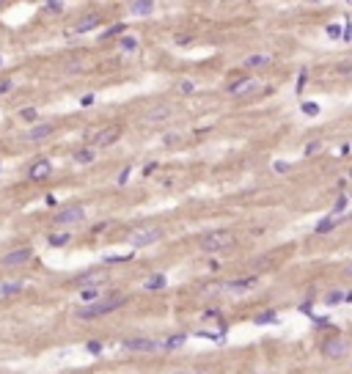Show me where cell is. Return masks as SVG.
<instances>
[{"instance_id":"obj_1","label":"cell","mask_w":352,"mask_h":374,"mask_svg":"<svg viewBox=\"0 0 352 374\" xmlns=\"http://www.w3.org/2000/svg\"><path fill=\"white\" fill-rule=\"evenodd\" d=\"M124 303H127V295H110V297H105V300H97V303H91V306L80 308V311H77V319H97V317H105V314H110V311H116V308H121Z\"/></svg>"},{"instance_id":"obj_2","label":"cell","mask_w":352,"mask_h":374,"mask_svg":"<svg viewBox=\"0 0 352 374\" xmlns=\"http://www.w3.org/2000/svg\"><path fill=\"white\" fill-rule=\"evenodd\" d=\"M160 237H162V231L157 226H140V229H132L127 234V242L132 248H146V245H154Z\"/></svg>"},{"instance_id":"obj_3","label":"cell","mask_w":352,"mask_h":374,"mask_svg":"<svg viewBox=\"0 0 352 374\" xmlns=\"http://www.w3.org/2000/svg\"><path fill=\"white\" fill-rule=\"evenodd\" d=\"M234 245V234L231 231H212L201 237V250L207 253H215V250H226Z\"/></svg>"},{"instance_id":"obj_4","label":"cell","mask_w":352,"mask_h":374,"mask_svg":"<svg viewBox=\"0 0 352 374\" xmlns=\"http://www.w3.org/2000/svg\"><path fill=\"white\" fill-rule=\"evenodd\" d=\"M347 352H349V341H347V338H341V336L327 338V341L322 344V355H325L327 360H338V358H344Z\"/></svg>"},{"instance_id":"obj_5","label":"cell","mask_w":352,"mask_h":374,"mask_svg":"<svg viewBox=\"0 0 352 374\" xmlns=\"http://www.w3.org/2000/svg\"><path fill=\"white\" fill-rule=\"evenodd\" d=\"M160 347L162 344L154 341V338H127L124 341V349H130V352H154Z\"/></svg>"},{"instance_id":"obj_6","label":"cell","mask_w":352,"mask_h":374,"mask_svg":"<svg viewBox=\"0 0 352 374\" xmlns=\"http://www.w3.org/2000/svg\"><path fill=\"white\" fill-rule=\"evenodd\" d=\"M31 256H33L31 248H17V250H11V253H6L3 259H0V264L3 267H17V264H25Z\"/></svg>"},{"instance_id":"obj_7","label":"cell","mask_w":352,"mask_h":374,"mask_svg":"<svg viewBox=\"0 0 352 374\" xmlns=\"http://www.w3.org/2000/svg\"><path fill=\"white\" fill-rule=\"evenodd\" d=\"M83 218H85L83 207H66V209H61V212L55 215V223L69 226V223H77V220H83Z\"/></svg>"},{"instance_id":"obj_8","label":"cell","mask_w":352,"mask_h":374,"mask_svg":"<svg viewBox=\"0 0 352 374\" xmlns=\"http://www.w3.org/2000/svg\"><path fill=\"white\" fill-rule=\"evenodd\" d=\"M121 135V130L119 127H108V130H102V132H97V138H94V149H102V146H110V143H116Z\"/></svg>"},{"instance_id":"obj_9","label":"cell","mask_w":352,"mask_h":374,"mask_svg":"<svg viewBox=\"0 0 352 374\" xmlns=\"http://www.w3.org/2000/svg\"><path fill=\"white\" fill-rule=\"evenodd\" d=\"M74 284H80V289H97V286L105 284V272L102 270H94V272H85V275H80Z\"/></svg>"},{"instance_id":"obj_10","label":"cell","mask_w":352,"mask_h":374,"mask_svg":"<svg viewBox=\"0 0 352 374\" xmlns=\"http://www.w3.org/2000/svg\"><path fill=\"white\" fill-rule=\"evenodd\" d=\"M50 135H52V124H36V127H31V130L25 132V140L28 143H39V140H44Z\"/></svg>"},{"instance_id":"obj_11","label":"cell","mask_w":352,"mask_h":374,"mask_svg":"<svg viewBox=\"0 0 352 374\" xmlns=\"http://www.w3.org/2000/svg\"><path fill=\"white\" fill-rule=\"evenodd\" d=\"M165 119H171V108H168V105L151 108L149 113L143 116V121H146V124H160V121H165Z\"/></svg>"},{"instance_id":"obj_12","label":"cell","mask_w":352,"mask_h":374,"mask_svg":"<svg viewBox=\"0 0 352 374\" xmlns=\"http://www.w3.org/2000/svg\"><path fill=\"white\" fill-rule=\"evenodd\" d=\"M349 218H352V215H349ZM349 218H344V215H341V218H338V215H330V218L319 220V223L314 226V231H316V234H327V231H333L336 226H341L344 220H349Z\"/></svg>"},{"instance_id":"obj_13","label":"cell","mask_w":352,"mask_h":374,"mask_svg":"<svg viewBox=\"0 0 352 374\" xmlns=\"http://www.w3.org/2000/svg\"><path fill=\"white\" fill-rule=\"evenodd\" d=\"M256 284H259V278H256V275H250V278L228 280V284H226V289H228V292H248V289H253Z\"/></svg>"},{"instance_id":"obj_14","label":"cell","mask_w":352,"mask_h":374,"mask_svg":"<svg viewBox=\"0 0 352 374\" xmlns=\"http://www.w3.org/2000/svg\"><path fill=\"white\" fill-rule=\"evenodd\" d=\"M256 80H239V83H234V85H228V94H234V97H239V94H250V91H256Z\"/></svg>"},{"instance_id":"obj_15","label":"cell","mask_w":352,"mask_h":374,"mask_svg":"<svg viewBox=\"0 0 352 374\" xmlns=\"http://www.w3.org/2000/svg\"><path fill=\"white\" fill-rule=\"evenodd\" d=\"M22 289H25V284H22V280H9V284H0V297H6V295H20Z\"/></svg>"},{"instance_id":"obj_16","label":"cell","mask_w":352,"mask_h":374,"mask_svg":"<svg viewBox=\"0 0 352 374\" xmlns=\"http://www.w3.org/2000/svg\"><path fill=\"white\" fill-rule=\"evenodd\" d=\"M130 11H132V17H146V14H151V11H154V3L140 0V3H132L130 6Z\"/></svg>"},{"instance_id":"obj_17","label":"cell","mask_w":352,"mask_h":374,"mask_svg":"<svg viewBox=\"0 0 352 374\" xmlns=\"http://www.w3.org/2000/svg\"><path fill=\"white\" fill-rule=\"evenodd\" d=\"M94 157H97V149H94V146H85V149H80L77 154H74V160L80 162V165H85V162H91Z\"/></svg>"},{"instance_id":"obj_18","label":"cell","mask_w":352,"mask_h":374,"mask_svg":"<svg viewBox=\"0 0 352 374\" xmlns=\"http://www.w3.org/2000/svg\"><path fill=\"white\" fill-rule=\"evenodd\" d=\"M270 63V55H248L245 58V66L248 69H259V66H267Z\"/></svg>"},{"instance_id":"obj_19","label":"cell","mask_w":352,"mask_h":374,"mask_svg":"<svg viewBox=\"0 0 352 374\" xmlns=\"http://www.w3.org/2000/svg\"><path fill=\"white\" fill-rule=\"evenodd\" d=\"M47 173H50V162H47V160L36 162V165L31 168V179H44Z\"/></svg>"},{"instance_id":"obj_20","label":"cell","mask_w":352,"mask_h":374,"mask_svg":"<svg viewBox=\"0 0 352 374\" xmlns=\"http://www.w3.org/2000/svg\"><path fill=\"white\" fill-rule=\"evenodd\" d=\"M185 341H187L185 336H171L162 341V349H179V347H185Z\"/></svg>"},{"instance_id":"obj_21","label":"cell","mask_w":352,"mask_h":374,"mask_svg":"<svg viewBox=\"0 0 352 374\" xmlns=\"http://www.w3.org/2000/svg\"><path fill=\"white\" fill-rule=\"evenodd\" d=\"M94 28H99V17H88L85 22H80L77 33H88V31H94Z\"/></svg>"},{"instance_id":"obj_22","label":"cell","mask_w":352,"mask_h":374,"mask_svg":"<svg viewBox=\"0 0 352 374\" xmlns=\"http://www.w3.org/2000/svg\"><path fill=\"white\" fill-rule=\"evenodd\" d=\"M338 303H344V292H341V289L330 292V295L325 297V306H338Z\"/></svg>"},{"instance_id":"obj_23","label":"cell","mask_w":352,"mask_h":374,"mask_svg":"<svg viewBox=\"0 0 352 374\" xmlns=\"http://www.w3.org/2000/svg\"><path fill=\"white\" fill-rule=\"evenodd\" d=\"M300 110H303V113H306V116H319V102H303L300 105Z\"/></svg>"},{"instance_id":"obj_24","label":"cell","mask_w":352,"mask_h":374,"mask_svg":"<svg viewBox=\"0 0 352 374\" xmlns=\"http://www.w3.org/2000/svg\"><path fill=\"white\" fill-rule=\"evenodd\" d=\"M69 239H72V237H69V231H66V234H52V237H50V245H52V248H61V245L69 242Z\"/></svg>"},{"instance_id":"obj_25","label":"cell","mask_w":352,"mask_h":374,"mask_svg":"<svg viewBox=\"0 0 352 374\" xmlns=\"http://www.w3.org/2000/svg\"><path fill=\"white\" fill-rule=\"evenodd\" d=\"M165 286V275H151L146 280V289H162Z\"/></svg>"},{"instance_id":"obj_26","label":"cell","mask_w":352,"mask_h":374,"mask_svg":"<svg viewBox=\"0 0 352 374\" xmlns=\"http://www.w3.org/2000/svg\"><path fill=\"white\" fill-rule=\"evenodd\" d=\"M256 325H267V322H278V317H275V311H264V314H259V317L253 319Z\"/></svg>"},{"instance_id":"obj_27","label":"cell","mask_w":352,"mask_h":374,"mask_svg":"<svg viewBox=\"0 0 352 374\" xmlns=\"http://www.w3.org/2000/svg\"><path fill=\"white\" fill-rule=\"evenodd\" d=\"M347 201H349L347 196H338L336 204H333V215H344V209H347Z\"/></svg>"},{"instance_id":"obj_28","label":"cell","mask_w":352,"mask_h":374,"mask_svg":"<svg viewBox=\"0 0 352 374\" xmlns=\"http://www.w3.org/2000/svg\"><path fill=\"white\" fill-rule=\"evenodd\" d=\"M119 47H121V50H135V47H138V39H135V36H121Z\"/></svg>"},{"instance_id":"obj_29","label":"cell","mask_w":352,"mask_h":374,"mask_svg":"<svg viewBox=\"0 0 352 374\" xmlns=\"http://www.w3.org/2000/svg\"><path fill=\"white\" fill-rule=\"evenodd\" d=\"M336 72L341 74V77H352V61H341L336 66Z\"/></svg>"},{"instance_id":"obj_30","label":"cell","mask_w":352,"mask_h":374,"mask_svg":"<svg viewBox=\"0 0 352 374\" xmlns=\"http://www.w3.org/2000/svg\"><path fill=\"white\" fill-rule=\"evenodd\" d=\"M132 256L130 253H113V256H105V261H108V264H119V261H130Z\"/></svg>"},{"instance_id":"obj_31","label":"cell","mask_w":352,"mask_h":374,"mask_svg":"<svg viewBox=\"0 0 352 374\" xmlns=\"http://www.w3.org/2000/svg\"><path fill=\"white\" fill-rule=\"evenodd\" d=\"M179 91H182V94H193V91H196V83H193V80H182V83H179Z\"/></svg>"},{"instance_id":"obj_32","label":"cell","mask_w":352,"mask_h":374,"mask_svg":"<svg viewBox=\"0 0 352 374\" xmlns=\"http://www.w3.org/2000/svg\"><path fill=\"white\" fill-rule=\"evenodd\" d=\"M80 297H83L85 303H94L97 300V289H80Z\"/></svg>"},{"instance_id":"obj_33","label":"cell","mask_w":352,"mask_h":374,"mask_svg":"<svg viewBox=\"0 0 352 374\" xmlns=\"http://www.w3.org/2000/svg\"><path fill=\"white\" fill-rule=\"evenodd\" d=\"M325 33H327L330 39H338V36H341V25H327Z\"/></svg>"},{"instance_id":"obj_34","label":"cell","mask_w":352,"mask_h":374,"mask_svg":"<svg viewBox=\"0 0 352 374\" xmlns=\"http://www.w3.org/2000/svg\"><path fill=\"white\" fill-rule=\"evenodd\" d=\"M85 349H88L91 355H102V344H99V341H88Z\"/></svg>"},{"instance_id":"obj_35","label":"cell","mask_w":352,"mask_h":374,"mask_svg":"<svg viewBox=\"0 0 352 374\" xmlns=\"http://www.w3.org/2000/svg\"><path fill=\"white\" fill-rule=\"evenodd\" d=\"M306 77H308V72L303 69V72H300V77H297V85H295V91H297V94H300L303 88H306Z\"/></svg>"},{"instance_id":"obj_36","label":"cell","mask_w":352,"mask_h":374,"mask_svg":"<svg viewBox=\"0 0 352 374\" xmlns=\"http://www.w3.org/2000/svg\"><path fill=\"white\" fill-rule=\"evenodd\" d=\"M273 171H275V173H286V171H289V162H284V160L273 162Z\"/></svg>"},{"instance_id":"obj_37","label":"cell","mask_w":352,"mask_h":374,"mask_svg":"<svg viewBox=\"0 0 352 374\" xmlns=\"http://www.w3.org/2000/svg\"><path fill=\"white\" fill-rule=\"evenodd\" d=\"M121 31H124L121 25H113V28H108V31H105L102 36H105V39H110V36H116V33H121Z\"/></svg>"},{"instance_id":"obj_38","label":"cell","mask_w":352,"mask_h":374,"mask_svg":"<svg viewBox=\"0 0 352 374\" xmlns=\"http://www.w3.org/2000/svg\"><path fill=\"white\" fill-rule=\"evenodd\" d=\"M130 173H132V168H124V171L119 173V184H127V179H130Z\"/></svg>"},{"instance_id":"obj_39","label":"cell","mask_w":352,"mask_h":374,"mask_svg":"<svg viewBox=\"0 0 352 374\" xmlns=\"http://www.w3.org/2000/svg\"><path fill=\"white\" fill-rule=\"evenodd\" d=\"M319 149H322V143H316V140H314V143H308V146H306V154H316Z\"/></svg>"},{"instance_id":"obj_40","label":"cell","mask_w":352,"mask_h":374,"mask_svg":"<svg viewBox=\"0 0 352 374\" xmlns=\"http://www.w3.org/2000/svg\"><path fill=\"white\" fill-rule=\"evenodd\" d=\"M314 322H316V327H330V319L327 317H314Z\"/></svg>"},{"instance_id":"obj_41","label":"cell","mask_w":352,"mask_h":374,"mask_svg":"<svg viewBox=\"0 0 352 374\" xmlns=\"http://www.w3.org/2000/svg\"><path fill=\"white\" fill-rule=\"evenodd\" d=\"M44 9H47V11H52V14H55V11H61V9H63V6H61V3H47V6H44Z\"/></svg>"},{"instance_id":"obj_42","label":"cell","mask_w":352,"mask_h":374,"mask_svg":"<svg viewBox=\"0 0 352 374\" xmlns=\"http://www.w3.org/2000/svg\"><path fill=\"white\" fill-rule=\"evenodd\" d=\"M22 119L33 121V119H36V110H22Z\"/></svg>"},{"instance_id":"obj_43","label":"cell","mask_w":352,"mask_h":374,"mask_svg":"<svg viewBox=\"0 0 352 374\" xmlns=\"http://www.w3.org/2000/svg\"><path fill=\"white\" fill-rule=\"evenodd\" d=\"M11 88V80H0V94H6Z\"/></svg>"},{"instance_id":"obj_44","label":"cell","mask_w":352,"mask_h":374,"mask_svg":"<svg viewBox=\"0 0 352 374\" xmlns=\"http://www.w3.org/2000/svg\"><path fill=\"white\" fill-rule=\"evenodd\" d=\"M154 168H157V165H154V162H149V165H146V168H143V176H149V173H154Z\"/></svg>"},{"instance_id":"obj_45","label":"cell","mask_w":352,"mask_h":374,"mask_svg":"<svg viewBox=\"0 0 352 374\" xmlns=\"http://www.w3.org/2000/svg\"><path fill=\"white\" fill-rule=\"evenodd\" d=\"M176 44H182V47L190 44V36H176Z\"/></svg>"},{"instance_id":"obj_46","label":"cell","mask_w":352,"mask_h":374,"mask_svg":"<svg viewBox=\"0 0 352 374\" xmlns=\"http://www.w3.org/2000/svg\"><path fill=\"white\" fill-rule=\"evenodd\" d=\"M80 102H83L85 108H88V105H94V97H91V94H88V97H83V99H80Z\"/></svg>"},{"instance_id":"obj_47","label":"cell","mask_w":352,"mask_h":374,"mask_svg":"<svg viewBox=\"0 0 352 374\" xmlns=\"http://www.w3.org/2000/svg\"><path fill=\"white\" fill-rule=\"evenodd\" d=\"M344 272H347V275H352V264H347V270H344Z\"/></svg>"},{"instance_id":"obj_48","label":"cell","mask_w":352,"mask_h":374,"mask_svg":"<svg viewBox=\"0 0 352 374\" xmlns=\"http://www.w3.org/2000/svg\"><path fill=\"white\" fill-rule=\"evenodd\" d=\"M349 179H352V168H349Z\"/></svg>"},{"instance_id":"obj_49","label":"cell","mask_w":352,"mask_h":374,"mask_svg":"<svg viewBox=\"0 0 352 374\" xmlns=\"http://www.w3.org/2000/svg\"><path fill=\"white\" fill-rule=\"evenodd\" d=\"M0 66H3V58H0Z\"/></svg>"}]
</instances>
